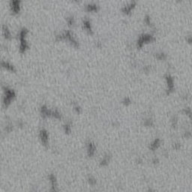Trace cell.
<instances>
[{
  "label": "cell",
  "mask_w": 192,
  "mask_h": 192,
  "mask_svg": "<svg viewBox=\"0 0 192 192\" xmlns=\"http://www.w3.org/2000/svg\"><path fill=\"white\" fill-rule=\"evenodd\" d=\"M152 40V35H143V36L139 38V41L137 42V44H139L140 47H142L144 44L148 42H150V41Z\"/></svg>",
  "instance_id": "obj_1"
},
{
  "label": "cell",
  "mask_w": 192,
  "mask_h": 192,
  "mask_svg": "<svg viewBox=\"0 0 192 192\" xmlns=\"http://www.w3.org/2000/svg\"><path fill=\"white\" fill-rule=\"evenodd\" d=\"M135 5H136V2H131L130 3H128L126 6H125L124 8L122 9V11H123V12H124L125 14H128L133 11V9L135 8Z\"/></svg>",
  "instance_id": "obj_2"
},
{
  "label": "cell",
  "mask_w": 192,
  "mask_h": 192,
  "mask_svg": "<svg viewBox=\"0 0 192 192\" xmlns=\"http://www.w3.org/2000/svg\"><path fill=\"white\" fill-rule=\"evenodd\" d=\"M88 11L91 12H97L98 11V5L96 4H90L87 6Z\"/></svg>",
  "instance_id": "obj_3"
}]
</instances>
